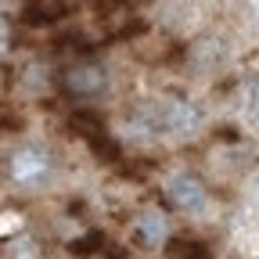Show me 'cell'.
I'll use <instances>...</instances> for the list:
<instances>
[{
  "label": "cell",
  "instance_id": "6",
  "mask_svg": "<svg viewBox=\"0 0 259 259\" xmlns=\"http://www.w3.org/2000/svg\"><path fill=\"white\" fill-rule=\"evenodd\" d=\"M72 130H76L83 141H90V144H101V137L108 141L105 119L97 115V112H76V115H72Z\"/></svg>",
  "mask_w": 259,
  "mask_h": 259
},
{
  "label": "cell",
  "instance_id": "3",
  "mask_svg": "<svg viewBox=\"0 0 259 259\" xmlns=\"http://www.w3.org/2000/svg\"><path fill=\"white\" fill-rule=\"evenodd\" d=\"M61 90L76 101H94L108 90V69L97 61H76L61 72Z\"/></svg>",
  "mask_w": 259,
  "mask_h": 259
},
{
  "label": "cell",
  "instance_id": "9",
  "mask_svg": "<svg viewBox=\"0 0 259 259\" xmlns=\"http://www.w3.org/2000/svg\"><path fill=\"white\" fill-rule=\"evenodd\" d=\"M173 255H177V259H209L205 245H202V241H191V238L173 241Z\"/></svg>",
  "mask_w": 259,
  "mask_h": 259
},
{
  "label": "cell",
  "instance_id": "11",
  "mask_svg": "<svg viewBox=\"0 0 259 259\" xmlns=\"http://www.w3.org/2000/svg\"><path fill=\"white\" fill-rule=\"evenodd\" d=\"M255 202H259V177H255Z\"/></svg>",
  "mask_w": 259,
  "mask_h": 259
},
{
  "label": "cell",
  "instance_id": "1",
  "mask_svg": "<svg viewBox=\"0 0 259 259\" xmlns=\"http://www.w3.org/2000/svg\"><path fill=\"white\" fill-rule=\"evenodd\" d=\"M8 173H11V180H15L18 187L40 191V187L54 177V158H51V151L40 148V144H22V148H15L11 158H8Z\"/></svg>",
  "mask_w": 259,
  "mask_h": 259
},
{
  "label": "cell",
  "instance_id": "8",
  "mask_svg": "<svg viewBox=\"0 0 259 259\" xmlns=\"http://www.w3.org/2000/svg\"><path fill=\"white\" fill-rule=\"evenodd\" d=\"M8 259H40V241L32 234H18L8 241Z\"/></svg>",
  "mask_w": 259,
  "mask_h": 259
},
{
  "label": "cell",
  "instance_id": "7",
  "mask_svg": "<svg viewBox=\"0 0 259 259\" xmlns=\"http://www.w3.org/2000/svg\"><path fill=\"white\" fill-rule=\"evenodd\" d=\"M22 15H25L29 25H44V22H54L61 15H69V8H65V4H29Z\"/></svg>",
  "mask_w": 259,
  "mask_h": 259
},
{
  "label": "cell",
  "instance_id": "2",
  "mask_svg": "<svg viewBox=\"0 0 259 259\" xmlns=\"http://www.w3.org/2000/svg\"><path fill=\"white\" fill-rule=\"evenodd\" d=\"M151 112L158 122V134H169V137H194L205 126V112L187 97H162Z\"/></svg>",
  "mask_w": 259,
  "mask_h": 259
},
{
  "label": "cell",
  "instance_id": "10",
  "mask_svg": "<svg viewBox=\"0 0 259 259\" xmlns=\"http://www.w3.org/2000/svg\"><path fill=\"white\" fill-rule=\"evenodd\" d=\"M8 51H11V22L0 15V58H4Z\"/></svg>",
  "mask_w": 259,
  "mask_h": 259
},
{
  "label": "cell",
  "instance_id": "4",
  "mask_svg": "<svg viewBox=\"0 0 259 259\" xmlns=\"http://www.w3.org/2000/svg\"><path fill=\"white\" fill-rule=\"evenodd\" d=\"M166 194H169V202H173L180 212H191V216L205 212V205H209V191H205L202 177L191 173V169L169 173V177H166Z\"/></svg>",
  "mask_w": 259,
  "mask_h": 259
},
{
  "label": "cell",
  "instance_id": "5",
  "mask_svg": "<svg viewBox=\"0 0 259 259\" xmlns=\"http://www.w3.org/2000/svg\"><path fill=\"white\" fill-rule=\"evenodd\" d=\"M134 231H137V238H141L144 245L162 248V245L169 241V220H166V212H162V209H144V212H137V220H134Z\"/></svg>",
  "mask_w": 259,
  "mask_h": 259
}]
</instances>
